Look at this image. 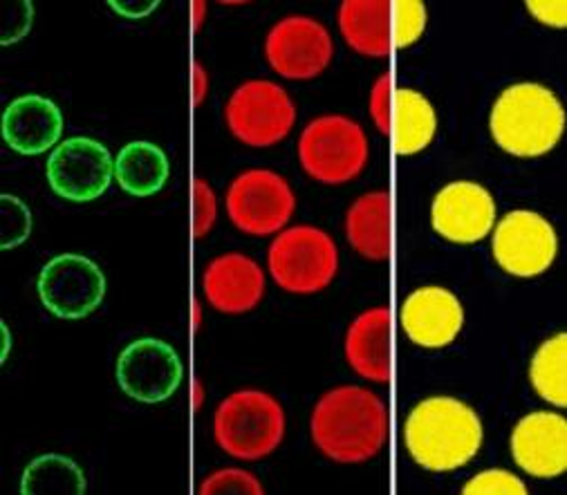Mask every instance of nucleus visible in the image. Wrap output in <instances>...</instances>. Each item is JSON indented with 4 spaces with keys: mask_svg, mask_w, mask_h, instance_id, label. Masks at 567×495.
Instances as JSON below:
<instances>
[{
    "mask_svg": "<svg viewBox=\"0 0 567 495\" xmlns=\"http://www.w3.org/2000/svg\"><path fill=\"white\" fill-rule=\"evenodd\" d=\"M0 225H3V251L23 245L32 231V214L19 197L6 193L0 197Z\"/></svg>",
    "mask_w": 567,
    "mask_h": 495,
    "instance_id": "obj_26",
    "label": "nucleus"
},
{
    "mask_svg": "<svg viewBox=\"0 0 567 495\" xmlns=\"http://www.w3.org/2000/svg\"><path fill=\"white\" fill-rule=\"evenodd\" d=\"M462 493L464 495H525L527 486L514 473L492 468L471 477L464 484Z\"/></svg>",
    "mask_w": 567,
    "mask_h": 495,
    "instance_id": "obj_29",
    "label": "nucleus"
},
{
    "mask_svg": "<svg viewBox=\"0 0 567 495\" xmlns=\"http://www.w3.org/2000/svg\"><path fill=\"white\" fill-rule=\"evenodd\" d=\"M558 240L554 227L534 212L507 214L492 240L496 262L512 276L532 278L547 271L556 258Z\"/></svg>",
    "mask_w": 567,
    "mask_h": 495,
    "instance_id": "obj_13",
    "label": "nucleus"
},
{
    "mask_svg": "<svg viewBox=\"0 0 567 495\" xmlns=\"http://www.w3.org/2000/svg\"><path fill=\"white\" fill-rule=\"evenodd\" d=\"M527 10L532 12V17L545 25L551 28H565L567 23V6L563 0H554V3H527Z\"/></svg>",
    "mask_w": 567,
    "mask_h": 495,
    "instance_id": "obj_32",
    "label": "nucleus"
},
{
    "mask_svg": "<svg viewBox=\"0 0 567 495\" xmlns=\"http://www.w3.org/2000/svg\"><path fill=\"white\" fill-rule=\"evenodd\" d=\"M267 265L280 289L317 293L334 280L339 249L323 229L301 225L276 236L267 254Z\"/></svg>",
    "mask_w": 567,
    "mask_h": 495,
    "instance_id": "obj_5",
    "label": "nucleus"
},
{
    "mask_svg": "<svg viewBox=\"0 0 567 495\" xmlns=\"http://www.w3.org/2000/svg\"><path fill=\"white\" fill-rule=\"evenodd\" d=\"M168 171L166 153L151 142H131L115 159L117 184L135 197H148L162 190Z\"/></svg>",
    "mask_w": 567,
    "mask_h": 495,
    "instance_id": "obj_23",
    "label": "nucleus"
},
{
    "mask_svg": "<svg viewBox=\"0 0 567 495\" xmlns=\"http://www.w3.org/2000/svg\"><path fill=\"white\" fill-rule=\"evenodd\" d=\"M426 8L420 0H395L393 3V48H409L424 34Z\"/></svg>",
    "mask_w": 567,
    "mask_h": 495,
    "instance_id": "obj_27",
    "label": "nucleus"
},
{
    "mask_svg": "<svg viewBox=\"0 0 567 495\" xmlns=\"http://www.w3.org/2000/svg\"><path fill=\"white\" fill-rule=\"evenodd\" d=\"M368 137L363 128L343 115L312 120L299 140L303 171L323 184H346L368 164Z\"/></svg>",
    "mask_w": 567,
    "mask_h": 495,
    "instance_id": "obj_6",
    "label": "nucleus"
},
{
    "mask_svg": "<svg viewBox=\"0 0 567 495\" xmlns=\"http://www.w3.org/2000/svg\"><path fill=\"white\" fill-rule=\"evenodd\" d=\"M391 102H393V74H384L377 79L372 94H370V117L374 126L384 135H389V120H391Z\"/></svg>",
    "mask_w": 567,
    "mask_h": 495,
    "instance_id": "obj_31",
    "label": "nucleus"
},
{
    "mask_svg": "<svg viewBox=\"0 0 567 495\" xmlns=\"http://www.w3.org/2000/svg\"><path fill=\"white\" fill-rule=\"evenodd\" d=\"M406 337L422 348H444L455 341L464 326V310L457 296L444 287H420L400 312Z\"/></svg>",
    "mask_w": 567,
    "mask_h": 495,
    "instance_id": "obj_15",
    "label": "nucleus"
},
{
    "mask_svg": "<svg viewBox=\"0 0 567 495\" xmlns=\"http://www.w3.org/2000/svg\"><path fill=\"white\" fill-rule=\"evenodd\" d=\"M214 437L236 460H262L286 437V411L262 390H238L218 406Z\"/></svg>",
    "mask_w": 567,
    "mask_h": 495,
    "instance_id": "obj_4",
    "label": "nucleus"
},
{
    "mask_svg": "<svg viewBox=\"0 0 567 495\" xmlns=\"http://www.w3.org/2000/svg\"><path fill=\"white\" fill-rule=\"evenodd\" d=\"M297 197L288 179L251 168L240 173L227 190L229 220L247 236H269L286 227L295 214Z\"/></svg>",
    "mask_w": 567,
    "mask_h": 495,
    "instance_id": "obj_8",
    "label": "nucleus"
},
{
    "mask_svg": "<svg viewBox=\"0 0 567 495\" xmlns=\"http://www.w3.org/2000/svg\"><path fill=\"white\" fill-rule=\"evenodd\" d=\"M225 120L231 135L254 148L276 146L286 140L297 122L290 94L271 81H247L227 102Z\"/></svg>",
    "mask_w": 567,
    "mask_h": 495,
    "instance_id": "obj_7",
    "label": "nucleus"
},
{
    "mask_svg": "<svg viewBox=\"0 0 567 495\" xmlns=\"http://www.w3.org/2000/svg\"><path fill=\"white\" fill-rule=\"evenodd\" d=\"M431 223L451 243H478L494 229L496 203L492 193L476 182H453L435 195Z\"/></svg>",
    "mask_w": 567,
    "mask_h": 495,
    "instance_id": "obj_14",
    "label": "nucleus"
},
{
    "mask_svg": "<svg viewBox=\"0 0 567 495\" xmlns=\"http://www.w3.org/2000/svg\"><path fill=\"white\" fill-rule=\"evenodd\" d=\"M207 301L223 314L251 312L265 296V274L243 254H225L212 260L203 274Z\"/></svg>",
    "mask_w": 567,
    "mask_h": 495,
    "instance_id": "obj_17",
    "label": "nucleus"
},
{
    "mask_svg": "<svg viewBox=\"0 0 567 495\" xmlns=\"http://www.w3.org/2000/svg\"><path fill=\"white\" fill-rule=\"evenodd\" d=\"M194 12H196V21H194V28L198 30L200 23H203V12H205V3H196L194 6Z\"/></svg>",
    "mask_w": 567,
    "mask_h": 495,
    "instance_id": "obj_36",
    "label": "nucleus"
},
{
    "mask_svg": "<svg viewBox=\"0 0 567 495\" xmlns=\"http://www.w3.org/2000/svg\"><path fill=\"white\" fill-rule=\"evenodd\" d=\"M203 495H262L265 488L258 477L243 468H223L212 473L200 484Z\"/></svg>",
    "mask_w": 567,
    "mask_h": 495,
    "instance_id": "obj_28",
    "label": "nucleus"
},
{
    "mask_svg": "<svg viewBox=\"0 0 567 495\" xmlns=\"http://www.w3.org/2000/svg\"><path fill=\"white\" fill-rule=\"evenodd\" d=\"M21 491L25 495H45V493L81 495L85 493V475L74 460L50 453L30 462L21 479Z\"/></svg>",
    "mask_w": 567,
    "mask_h": 495,
    "instance_id": "obj_25",
    "label": "nucleus"
},
{
    "mask_svg": "<svg viewBox=\"0 0 567 495\" xmlns=\"http://www.w3.org/2000/svg\"><path fill=\"white\" fill-rule=\"evenodd\" d=\"M63 133V115L48 96L25 94L14 99L3 115V137L21 155L50 151Z\"/></svg>",
    "mask_w": 567,
    "mask_h": 495,
    "instance_id": "obj_19",
    "label": "nucleus"
},
{
    "mask_svg": "<svg viewBox=\"0 0 567 495\" xmlns=\"http://www.w3.org/2000/svg\"><path fill=\"white\" fill-rule=\"evenodd\" d=\"M565 126L558 96L540 83H516L503 90L489 117L496 144L514 157L534 159L549 153Z\"/></svg>",
    "mask_w": 567,
    "mask_h": 495,
    "instance_id": "obj_3",
    "label": "nucleus"
},
{
    "mask_svg": "<svg viewBox=\"0 0 567 495\" xmlns=\"http://www.w3.org/2000/svg\"><path fill=\"white\" fill-rule=\"evenodd\" d=\"M194 328L196 330L200 328V306H198V301H194Z\"/></svg>",
    "mask_w": 567,
    "mask_h": 495,
    "instance_id": "obj_37",
    "label": "nucleus"
},
{
    "mask_svg": "<svg viewBox=\"0 0 567 495\" xmlns=\"http://www.w3.org/2000/svg\"><path fill=\"white\" fill-rule=\"evenodd\" d=\"M315 446L339 464H363L389 437V411L374 392L359 385L328 390L310 420Z\"/></svg>",
    "mask_w": 567,
    "mask_h": 495,
    "instance_id": "obj_1",
    "label": "nucleus"
},
{
    "mask_svg": "<svg viewBox=\"0 0 567 495\" xmlns=\"http://www.w3.org/2000/svg\"><path fill=\"white\" fill-rule=\"evenodd\" d=\"M567 334L560 332L547 339L534 354L529 365V381L540 398L556 409L567 406Z\"/></svg>",
    "mask_w": 567,
    "mask_h": 495,
    "instance_id": "obj_24",
    "label": "nucleus"
},
{
    "mask_svg": "<svg viewBox=\"0 0 567 495\" xmlns=\"http://www.w3.org/2000/svg\"><path fill=\"white\" fill-rule=\"evenodd\" d=\"M411 457L426 471H455L474 460L483 446L478 413L453 398L420 402L404 426Z\"/></svg>",
    "mask_w": 567,
    "mask_h": 495,
    "instance_id": "obj_2",
    "label": "nucleus"
},
{
    "mask_svg": "<svg viewBox=\"0 0 567 495\" xmlns=\"http://www.w3.org/2000/svg\"><path fill=\"white\" fill-rule=\"evenodd\" d=\"M516 464L534 477H556L567 468V422L558 413H532L512 433Z\"/></svg>",
    "mask_w": 567,
    "mask_h": 495,
    "instance_id": "obj_16",
    "label": "nucleus"
},
{
    "mask_svg": "<svg viewBox=\"0 0 567 495\" xmlns=\"http://www.w3.org/2000/svg\"><path fill=\"white\" fill-rule=\"evenodd\" d=\"M334 43L326 25L310 17L278 21L265 39V56L271 70L292 81L319 76L332 61Z\"/></svg>",
    "mask_w": 567,
    "mask_h": 495,
    "instance_id": "obj_11",
    "label": "nucleus"
},
{
    "mask_svg": "<svg viewBox=\"0 0 567 495\" xmlns=\"http://www.w3.org/2000/svg\"><path fill=\"white\" fill-rule=\"evenodd\" d=\"M437 131V117L429 99L411 87L393 90L389 137L398 155H415L424 151Z\"/></svg>",
    "mask_w": 567,
    "mask_h": 495,
    "instance_id": "obj_22",
    "label": "nucleus"
},
{
    "mask_svg": "<svg viewBox=\"0 0 567 495\" xmlns=\"http://www.w3.org/2000/svg\"><path fill=\"white\" fill-rule=\"evenodd\" d=\"M184 377L179 354L162 339L144 337L126 346L117 359V383L142 404L173 398Z\"/></svg>",
    "mask_w": 567,
    "mask_h": 495,
    "instance_id": "obj_12",
    "label": "nucleus"
},
{
    "mask_svg": "<svg viewBox=\"0 0 567 495\" xmlns=\"http://www.w3.org/2000/svg\"><path fill=\"white\" fill-rule=\"evenodd\" d=\"M203 400H205V394H203V383H200V381H194V409H196V411H200Z\"/></svg>",
    "mask_w": 567,
    "mask_h": 495,
    "instance_id": "obj_35",
    "label": "nucleus"
},
{
    "mask_svg": "<svg viewBox=\"0 0 567 495\" xmlns=\"http://www.w3.org/2000/svg\"><path fill=\"white\" fill-rule=\"evenodd\" d=\"M393 317L389 308L359 314L346 334V359L368 381L389 383L393 377Z\"/></svg>",
    "mask_w": 567,
    "mask_h": 495,
    "instance_id": "obj_18",
    "label": "nucleus"
},
{
    "mask_svg": "<svg viewBox=\"0 0 567 495\" xmlns=\"http://www.w3.org/2000/svg\"><path fill=\"white\" fill-rule=\"evenodd\" d=\"M218 218V203L214 188L196 177L194 179V238H205Z\"/></svg>",
    "mask_w": 567,
    "mask_h": 495,
    "instance_id": "obj_30",
    "label": "nucleus"
},
{
    "mask_svg": "<svg viewBox=\"0 0 567 495\" xmlns=\"http://www.w3.org/2000/svg\"><path fill=\"white\" fill-rule=\"evenodd\" d=\"M339 30L357 54L372 59L389 56L393 50V3L346 0L339 8Z\"/></svg>",
    "mask_w": 567,
    "mask_h": 495,
    "instance_id": "obj_21",
    "label": "nucleus"
},
{
    "mask_svg": "<svg viewBox=\"0 0 567 495\" xmlns=\"http://www.w3.org/2000/svg\"><path fill=\"white\" fill-rule=\"evenodd\" d=\"M346 236L357 254L368 260H389L393 249V203L386 190L361 195L348 209Z\"/></svg>",
    "mask_w": 567,
    "mask_h": 495,
    "instance_id": "obj_20",
    "label": "nucleus"
},
{
    "mask_svg": "<svg viewBox=\"0 0 567 495\" xmlns=\"http://www.w3.org/2000/svg\"><path fill=\"white\" fill-rule=\"evenodd\" d=\"M207 90H209V76L203 68V63H194V106H203L205 96H207Z\"/></svg>",
    "mask_w": 567,
    "mask_h": 495,
    "instance_id": "obj_33",
    "label": "nucleus"
},
{
    "mask_svg": "<svg viewBox=\"0 0 567 495\" xmlns=\"http://www.w3.org/2000/svg\"><path fill=\"white\" fill-rule=\"evenodd\" d=\"M39 296L45 310L54 317L79 321L102 306L106 276L97 262L85 256L61 254L41 269Z\"/></svg>",
    "mask_w": 567,
    "mask_h": 495,
    "instance_id": "obj_9",
    "label": "nucleus"
},
{
    "mask_svg": "<svg viewBox=\"0 0 567 495\" xmlns=\"http://www.w3.org/2000/svg\"><path fill=\"white\" fill-rule=\"evenodd\" d=\"M111 8L126 19H144L157 8V3H111Z\"/></svg>",
    "mask_w": 567,
    "mask_h": 495,
    "instance_id": "obj_34",
    "label": "nucleus"
},
{
    "mask_svg": "<svg viewBox=\"0 0 567 495\" xmlns=\"http://www.w3.org/2000/svg\"><path fill=\"white\" fill-rule=\"evenodd\" d=\"M113 177L115 159L102 142L90 137L61 142L48 159V182L63 200H97L106 193Z\"/></svg>",
    "mask_w": 567,
    "mask_h": 495,
    "instance_id": "obj_10",
    "label": "nucleus"
}]
</instances>
